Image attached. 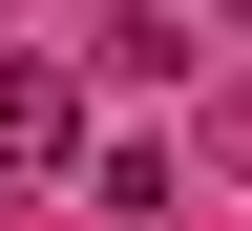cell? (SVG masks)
Returning <instances> with one entry per match:
<instances>
[{"instance_id":"cell-1","label":"cell","mask_w":252,"mask_h":231,"mask_svg":"<svg viewBox=\"0 0 252 231\" xmlns=\"http://www.w3.org/2000/svg\"><path fill=\"white\" fill-rule=\"evenodd\" d=\"M84 147V63H42V42H0V210Z\"/></svg>"},{"instance_id":"cell-2","label":"cell","mask_w":252,"mask_h":231,"mask_svg":"<svg viewBox=\"0 0 252 231\" xmlns=\"http://www.w3.org/2000/svg\"><path fill=\"white\" fill-rule=\"evenodd\" d=\"M189 63V21H147V0H126V21H84V84H168Z\"/></svg>"},{"instance_id":"cell-3","label":"cell","mask_w":252,"mask_h":231,"mask_svg":"<svg viewBox=\"0 0 252 231\" xmlns=\"http://www.w3.org/2000/svg\"><path fill=\"white\" fill-rule=\"evenodd\" d=\"M231 21H252V0H231Z\"/></svg>"}]
</instances>
